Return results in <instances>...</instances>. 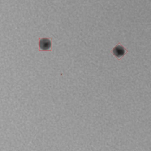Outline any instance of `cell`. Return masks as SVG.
Returning <instances> with one entry per match:
<instances>
[{"label":"cell","mask_w":151,"mask_h":151,"mask_svg":"<svg viewBox=\"0 0 151 151\" xmlns=\"http://www.w3.org/2000/svg\"><path fill=\"white\" fill-rule=\"evenodd\" d=\"M128 52V50L126 49L120 42L111 51V53H112L119 60H120Z\"/></svg>","instance_id":"7a4b0ae2"},{"label":"cell","mask_w":151,"mask_h":151,"mask_svg":"<svg viewBox=\"0 0 151 151\" xmlns=\"http://www.w3.org/2000/svg\"><path fill=\"white\" fill-rule=\"evenodd\" d=\"M51 38H40L39 41V51H51Z\"/></svg>","instance_id":"6da1fadb"}]
</instances>
